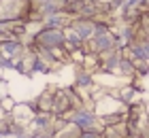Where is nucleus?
<instances>
[{
	"mask_svg": "<svg viewBox=\"0 0 149 138\" xmlns=\"http://www.w3.org/2000/svg\"><path fill=\"white\" fill-rule=\"evenodd\" d=\"M2 74H4V70H2V68H0V79H2Z\"/></svg>",
	"mask_w": 149,
	"mask_h": 138,
	"instance_id": "0eeeda50",
	"label": "nucleus"
},
{
	"mask_svg": "<svg viewBox=\"0 0 149 138\" xmlns=\"http://www.w3.org/2000/svg\"><path fill=\"white\" fill-rule=\"evenodd\" d=\"M0 106H2L6 113H11L13 110V106H15V98H11V94H6L2 100H0Z\"/></svg>",
	"mask_w": 149,
	"mask_h": 138,
	"instance_id": "39448f33",
	"label": "nucleus"
},
{
	"mask_svg": "<svg viewBox=\"0 0 149 138\" xmlns=\"http://www.w3.org/2000/svg\"><path fill=\"white\" fill-rule=\"evenodd\" d=\"M38 49H64V30L60 28H40L34 34V40H32Z\"/></svg>",
	"mask_w": 149,
	"mask_h": 138,
	"instance_id": "f257e3e1",
	"label": "nucleus"
},
{
	"mask_svg": "<svg viewBox=\"0 0 149 138\" xmlns=\"http://www.w3.org/2000/svg\"><path fill=\"white\" fill-rule=\"evenodd\" d=\"M6 94H9V85H6L4 79H0V100H2Z\"/></svg>",
	"mask_w": 149,
	"mask_h": 138,
	"instance_id": "423d86ee",
	"label": "nucleus"
},
{
	"mask_svg": "<svg viewBox=\"0 0 149 138\" xmlns=\"http://www.w3.org/2000/svg\"><path fill=\"white\" fill-rule=\"evenodd\" d=\"M79 132H81V130L74 126L72 121H64L62 126H60L56 132H53V136H51V138H77V136H79Z\"/></svg>",
	"mask_w": 149,
	"mask_h": 138,
	"instance_id": "20e7f679",
	"label": "nucleus"
},
{
	"mask_svg": "<svg viewBox=\"0 0 149 138\" xmlns=\"http://www.w3.org/2000/svg\"><path fill=\"white\" fill-rule=\"evenodd\" d=\"M53 94H56V85L51 87H45L36 98H34V104H36V113H51L53 110Z\"/></svg>",
	"mask_w": 149,
	"mask_h": 138,
	"instance_id": "7ed1b4c3",
	"label": "nucleus"
},
{
	"mask_svg": "<svg viewBox=\"0 0 149 138\" xmlns=\"http://www.w3.org/2000/svg\"><path fill=\"white\" fill-rule=\"evenodd\" d=\"M30 11L28 0H0V21H26V15Z\"/></svg>",
	"mask_w": 149,
	"mask_h": 138,
	"instance_id": "f03ea898",
	"label": "nucleus"
}]
</instances>
